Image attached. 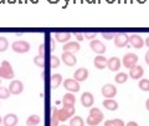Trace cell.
Instances as JSON below:
<instances>
[{
  "mask_svg": "<svg viewBox=\"0 0 149 126\" xmlns=\"http://www.w3.org/2000/svg\"><path fill=\"white\" fill-rule=\"evenodd\" d=\"M103 118H104V115L98 107H92L90 110V115L87 118V124L90 126H97L103 120Z\"/></svg>",
  "mask_w": 149,
  "mask_h": 126,
  "instance_id": "1",
  "label": "cell"
},
{
  "mask_svg": "<svg viewBox=\"0 0 149 126\" xmlns=\"http://www.w3.org/2000/svg\"><path fill=\"white\" fill-rule=\"evenodd\" d=\"M14 76H15V73H14V70H13L11 64L9 63L8 60H4L1 65H0V77L10 80Z\"/></svg>",
  "mask_w": 149,
  "mask_h": 126,
  "instance_id": "2",
  "label": "cell"
},
{
  "mask_svg": "<svg viewBox=\"0 0 149 126\" xmlns=\"http://www.w3.org/2000/svg\"><path fill=\"white\" fill-rule=\"evenodd\" d=\"M30 44L27 43V41L25 40H16L14 41V43L11 44V49L15 51V53H19V54H25L27 53V51L30 50Z\"/></svg>",
  "mask_w": 149,
  "mask_h": 126,
  "instance_id": "3",
  "label": "cell"
},
{
  "mask_svg": "<svg viewBox=\"0 0 149 126\" xmlns=\"http://www.w3.org/2000/svg\"><path fill=\"white\" fill-rule=\"evenodd\" d=\"M74 114V106H63L62 109L57 110L58 121H66L70 118H72Z\"/></svg>",
  "mask_w": 149,
  "mask_h": 126,
  "instance_id": "4",
  "label": "cell"
},
{
  "mask_svg": "<svg viewBox=\"0 0 149 126\" xmlns=\"http://www.w3.org/2000/svg\"><path fill=\"white\" fill-rule=\"evenodd\" d=\"M123 65L127 69H132L133 66H136L137 63H138V56H137V54H134V53H127L123 56Z\"/></svg>",
  "mask_w": 149,
  "mask_h": 126,
  "instance_id": "5",
  "label": "cell"
},
{
  "mask_svg": "<svg viewBox=\"0 0 149 126\" xmlns=\"http://www.w3.org/2000/svg\"><path fill=\"white\" fill-rule=\"evenodd\" d=\"M113 39H114V45L117 48H124L129 43V35L125 34V32H117Z\"/></svg>",
  "mask_w": 149,
  "mask_h": 126,
  "instance_id": "6",
  "label": "cell"
},
{
  "mask_svg": "<svg viewBox=\"0 0 149 126\" xmlns=\"http://www.w3.org/2000/svg\"><path fill=\"white\" fill-rule=\"evenodd\" d=\"M8 89H9V91H10V94L19 95L24 91V84H22L20 80H13Z\"/></svg>",
  "mask_w": 149,
  "mask_h": 126,
  "instance_id": "7",
  "label": "cell"
},
{
  "mask_svg": "<svg viewBox=\"0 0 149 126\" xmlns=\"http://www.w3.org/2000/svg\"><path fill=\"white\" fill-rule=\"evenodd\" d=\"M63 87L70 92H77L80 91V82L76 81L74 79H66L63 81Z\"/></svg>",
  "mask_w": 149,
  "mask_h": 126,
  "instance_id": "8",
  "label": "cell"
},
{
  "mask_svg": "<svg viewBox=\"0 0 149 126\" xmlns=\"http://www.w3.org/2000/svg\"><path fill=\"white\" fill-rule=\"evenodd\" d=\"M102 95L107 99H112V97H114L117 95V87L114 85H112V84H106L102 87Z\"/></svg>",
  "mask_w": 149,
  "mask_h": 126,
  "instance_id": "9",
  "label": "cell"
},
{
  "mask_svg": "<svg viewBox=\"0 0 149 126\" xmlns=\"http://www.w3.org/2000/svg\"><path fill=\"white\" fill-rule=\"evenodd\" d=\"M129 43L134 49H142L144 45V40L139 34H132L129 35Z\"/></svg>",
  "mask_w": 149,
  "mask_h": 126,
  "instance_id": "10",
  "label": "cell"
},
{
  "mask_svg": "<svg viewBox=\"0 0 149 126\" xmlns=\"http://www.w3.org/2000/svg\"><path fill=\"white\" fill-rule=\"evenodd\" d=\"M90 48L95 51V53L98 54V55H103L106 53V46L100 40H92L91 44H90Z\"/></svg>",
  "mask_w": 149,
  "mask_h": 126,
  "instance_id": "11",
  "label": "cell"
},
{
  "mask_svg": "<svg viewBox=\"0 0 149 126\" xmlns=\"http://www.w3.org/2000/svg\"><path fill=\"white\" fill-rule=\"evenodd\" d=\"M62 49H63L65 53L74 54V53H77V51H80L81 45L78 44L77 41H67V43H65V45H63Z\"/></svg>",
  "mask_w": 149,
  "mask_h": 126,
  "instance_id": "12",
  "label": "cell"
},
{
  "mask_svg": "<svg viewBox=\"0 0 149 126\" xmlns=\"http://www.w3.org/2000/svg\"><path fill=\"white\" fill-rule=\"evenodd\" d=\"M93 102H95V97H93V95L91 94V92H83L82 96H81V104L83 107H91L93 105Z\"/></svg>",
  "mask_w": 149,
  "mask_h": 126,
  "instance_id": "13",
  "label": "cell"
},
{
  "mask_svg": "<svg viewBox=\"0 0 149 126\" xmlns=\"http://www.w3.org/2000/svg\"><path fill=\"white\" fill-rule=\"evenodd\" d=\"M143 74H144V69L141 65H136V66H133L132 69H129V76L134 79V80L141 79L143 76Z\"/></svg>",
  "mask_w": 149,
  "mask_h": 126,
  "instance_id": "14",
  "label": "cell"
},
{
  "mask_svg": "<svg viewBox=\"0 0 149 126\" xmlns=\"http://www.w3.org/2000/svg\"><path fill=\"white\" fill-rule=\"evenodd\" d=\"M73 77H74V80L78 81V82L85 81L86 79L88 77V70H87L86 68H80V69H77L76 71H74V74H73Z\"/></svg>",
  "mask_w": 149,
  "mask_h": 126,
  "instance_id": "15",
  "label": "cell"
},
{
  "mask_svg": "<svg viewBox=\"0 0 149 126\" xmlns=\"http://www.w3.org/2000/svg\"><path fill=\"white\" fill-rule=\"evenodd\" d=\"M61 59H62L63 64H66L67 66H74L77 63V59L74 56V54H71V53H65L63 51Z\"/></svg>",
  "mask_w": 149,
  "mask_h": 126,
  "instance_id": "16",
  "label": "cell"
},
{
  "mask_svg": "<svg viewBox=\"0 0 149 126\" xmlns=\"http://www.w3.org/2000/svg\"><path fill=\"white\" fill-rule=\"evenodd\" d=\"M120 60L117 56H113V58H109V60H107V68H108L111 71H118L119 68H120Z\"/></svg>",
  "mask_w": 149,
  "mask_h": 126,
  "instance_id": "17",
  "label": "cell"
},
{
  "mask_svg": "<svg viewBox=\"0 0 149 126\" xmlns=\"http://www.w3.org/2000/svg\"><path fill=\"white\" fill-rule=\"evenodd\" d=\"M54 36L58 43H67V41H70V38L72 36V34L70 31H57L54 34Z\"/></svg>",
  "mask_w": 149,
  "mask_h": 126,
  "instance_id": "18",
  "label": "cell"
},
{
  "mask_svg": "<svg viewBox=\"0 0 149 126\" xmlns=\"http://www.w3.org/2000/svg\"><path fill=\"white\" fill-rule=\"evenodd\" d=\"M17 121H19V119L15 114H8L4 116L3 124H4V126H16Z\"/></svg>",
  "mask_w": 149,
  "mask_h": 126,
  "instance_id": "19",
  "label": "cell"
},
{
  "mask_svg": "<svg viewBox=\"0 0 149 126\" xmlns=\"http://www.w3.org/2000/svg\"><path fill=\"white\" fill-rule=\"evenodd\" d=\"M107 59L106 56H103V55H97V56L95 58V60H93V64H95V66L98 69V70H102L107 68Z\"/></svg>",
  "mask_w": 149,
  "mask_h": 126,
  "instance_id": "20",
  "label": "cell"
},
{
  "mask_svg": "<svg viewBox=\"0 0 149 126\" xmlns=\"http://www.w3.org/2000/svg\"><path fill=\"white\" fill-rule=\"evenodd\" d=\"M74 102H76V97L72 92H67L62 97V104L63 106H74Z\"/></svg>",
  "mask_w": 149,
  "mask_h": 126,
  "instance_id": "21",
  "label": "cell"
},
{
  "mask_svg": "<svg viewBox=\"0 0 149 126\" xmlns=\"http://www.w3.org/2000/svg\"><path fill=\"white\" fill-rule=\"evenodd\" d=\"M103 106L109 111H116L118 109V102L113 99H106L103 101Z\"/></svg>",
  "mask_w": 149,
  "mask_h": 126,
  "instance_id": "22",
  "label": "cell"
},
{
  "mask_svg": "<svg viewBox=\"0 0 149 126\" xmlns=\"http://www.w3.org/2000/svg\"><path fill=\"white\" fill-rule=\"evenodd\" d=\"M62 82V75L61 74H54L52 76H51V86L52 89H56L61 85Z\"/></svg>",
  "mask_w": 149,
  "mask_h": 126,
  "instance_id": "23",
  "label": "cell"
},
{
  "mask_svg": "<svg viewBox=\"0 0 149 126\" xmlns=\"http://www.w3.org/2000/svg\"><path fill=\"white\" fill-rule=\"evenodd\" d=\"M40 116L39 115H30L29 118L26 119V125L27 126H36L40 124Z\"/></svg>",
  "mask_w": 149,
  "mask_h": 126,
  "instance_id": "24",
  "label": "cell"
},
{
  "mask_svg": "<svg viewBox=\"0 0 149 126\" xmlns=\"http://www.w3.org/2000/svg\"><path fill=\"white\" fill-rule=\"evenodd\" d=\"M70 126H85V121L82 120L81 116H74L70 120Z\"/></svg>",
  "mask_w": 149,
  "mask_h": 126,
  "instance_id": "25",
  "label": "cell"
},
{
  "mask_svg": "<svg viewBox=\"0 0 149 126\" xmlns=\"http://www.w3.org/2000/svg\"><path fill=\"white\" fill-rule=\"evenodd\" d=\"M114 80L117 84H124L125 81L128 80V74H125V73H118L117 75L114 76Z\"/></svg>",
  "mask_w": 149,
  "mask_h": 126,
  "instance_id": "26",
  "label": "cell"
},
{
  "mask_svg": "<svg viewBox=\"0 0 149 126\" xmlns=\"http://www.w3.org/2000/svg\"><path fill=\"white\" fill-rule=\"evenodd\" d=\"M125 124L123 122V120L120 119H113V120H107L104 122V126H124Z\"/></svg>",
  "mask_w": 149,
  "mask_h": 126,
  "instance_id": "27",
  "label": "cell"
},
{
  "mask_svg": "<svg viewBox=\"0 0 149 126\" xmlns=\"http://www.w3.org/2000/svg\"><path fill=\"white\" fill-rule=\"evenodd\" d=\"M138 87L141 89L142 91H149V80L148 79H142L138 84Z\"/></svg>",
  "mask_w": 149,
  "mask_h": 126,
  "instance_id": "28",
  "label": "cell"
},
{
  "mask_svg": "<svg viewBox=\"0 0 149 126\" xmlns=\"http://www.w3.org/2000/svg\"><path fill=\"white\" fill-rule=\"evenodd\" d=\"M9 48V41L4 36H0V53H4L6 49Z\"/></svg>",
  "mask_w": 149,
  "mask_h": 126,
  "instance_id": "29",
  "label": "cell"
},
{
  "mask_svg": "<svg viewBox=\"0 0 149 126\" xmlns=\"http://www.w3.org/2000/svg\"><path fill=\"white\" fill-rule=\"evenodd\" d=\"M57 110L56 107H52V120H51V126H57L58 125V118H57Z\"/></svg>",
  "mask_w": 149,
  "mask_h": 126,
  "instance_id": "30",
  "label": "cell"
},
{
  "mask_svg": "<svg viewBox=\"0 0 149 126\" xmlns=\"http://www.w3.org/2000/svg\"><path fill=\"white\" fill-rule=\"evenodd\" d=\"M34 63H35L36 66H39V68H45V58L40 56V55H37V56L34 58Z\"/></svg>",
  "mask_w": 149,
  "mask_h": 126,
  "instance_id": "31",
  "label": "cell"
},
{
  "mask_svg": "<svg viewBox=\"0 0 149 126\" xmlns=\"http://www.w3.org/2000/svg\"><path fill=\"white\" fill-rule=\"evenodd\" d=\"M9 96H10V91H9V89L0 85V99H8Z\"/></svg>",
  "mask_w": 149,
  "mask_h": 126,
  "instance_id": "32",
  "label": "cell"
},
{
  "mask_svg": "<svg viewBox=\"0 0 149 126\" xmlns=\"http://www.w3.org/2000/svg\"><path fill=\"white\" fill-rule=\"evenodd\" d=\"M60 64H61V61H60V58L57 56H51V68L52 69H56V68H58L60 66Z\"/></svg>",
  "mask_w": 149,
  "mask_h": 126,
  "instance_id": "33",
  "label": "cell"
},
{
  "mask_svg": "<svg viewBox=\"0 0 149 126\" xmlns=\"http://www.w3.org/2000/svg\"><path fill=\"white\" fill-rule=\"evenodd\" d=\"M114 35H116V32H107V31H103L102 32V36H103L104 39H107V40H111V39H113L114 38Z\"/></svg>",
  "mask_w": 149,
  "mask_h": 126,
  "instance_id": "34",
  "label": "cell"
},
{
  "mask_svg": "<svg viewBox=\"0 0 149 126\" xmlns=\"http://www.w3.org/2000/svg\"><path fill=\"white\" fill-rule=\"evenodd\" d=\"M97 36V32H85L83 34V38H86V39H93V38H96Z\"/></svg>",
  "mask_w": 149,
  "mask_h": 126,
  "instance_id": "35",
  "label": "cell"
},
{
  "mask_svg": "<svg viewBox=\"0 0 149 126\" xmlns=\"http://www.w3.org/2000/svg\"><path fill=\"white\" fill-rule=\"evenodd\" d=\"M39 55L40 56H45V44H40L39 46Z\"/></svg>",
  "mask_w": 149,
  "mask_h": 126,
  "instance_id": "36",
  "label": "cell"
},
{
  "mask_svg": "<svg viewBox=\"0 0 149 126\" xmlns=\"http://www.w3.org/2000/svg\"><path fill=\"white\" fill-rule=\"evenodd\" d=\"M73 35L76 36V39H77V40H80V41H82L83 39H85V38H83V34H81V32H74Z\"/></svg>",
  "mask_w": 149,
  "mask_h": 126,
  "instance_id": "37",
  "label": "cell"
},
{
  "mask_svg": "<svg viewBox=\"0 0 149 126\" xmlns=\"http://www.w3.org/2000/svg\"><path fill=\"white\" fill-rule=\"evenodd\" d=\"M124 126H139V125L136 122V121H129V122H127Z\"/></svg>",
  "mask_w": 149,
  "mask_h": 126,
  "instance_id": "38",
  "label": "cell"
},
{
  "mask_svg": "<svg viewBox=\"0 0 149 126\" xmlns=\"http://www.w3.org/2000/svg\"><path fill=\"white\" fill-rule=\"evenodd\" d=\"M146 63L149 65V50H148L147 53H146Z\"/></svg>",
  "mask_w": 149,
  "mask_h": 126,
  "instance_id": "39",
  "label": "cell"
},
{
  "mask_svg": "<svg viewBox=\"0 0 149 126\" xmlns=\"http://www.w3.org/2000/svg\"><path fill=\"white\" fill-rule=\"evenodd\" d=\"M146 107H147V110L149 111V99H148V100L146 101Z\"/></svg>",
  "mask_w": 149,
  "mask_h": 126,
  "instance_id": "40",
  "label": "cell"
},
{
  "mask_svg": "<svg viewBox=\"0 0 149 126\" xmlns=\"http://www.w3.org/2000/svg\"><path fill=\"white\" fill-rule=\"evenodd\" d=\"M55 50V43L52 41V43H51V51H54Z\"/></svg>",
  "mask_w": 149,
  "mask_h": 126,
  "instance_id": "41",
  "label": "cell"
},
{
  "mask_svg": "<svg viewBox=\"0 0 149 126\" xmlns=\"http://www.w3.org/2000/svg\"><path fill=\"white\" fill-rule=\"evenodd\" d=\"M144 43H146V45H147L148 48H149V36H148V38L146 39V41H144Z\"/></svg>",
  "mask_w": 149,
  "mask_h": 126,
  "instance_id": "42",
  "label": "cell"
},
{
  "mask_svg": "<svg viewBox=\"0 0 149 126\" xmlns=\"http://www.w3.org/2000/svg\"><path fill=\"white\" fill-rule=\"evenodd\" d=\"M3 122V119H1V116H0V124H1Z\"/></svg>",
  "mask_w": 149,
  "mask_h": 126,
  "instance_id": "43",
  "label": "cell"
},
{
  "mask_svg": "<svg viewBox=\"0 0 149 126\" xmlns=\"http://www.w3.org/2000/svg\"><path fill=\"white\" fill-rule=\"evenodd\" d=\"M63 126H67V125H63Z\"/></svg>",
  "mask_w": 149,
  "mask_h": 126,
  "instance_id": "44",
  "label": "cell"
},
{
  "mask_svg": "<svg viewBox=\"0 0 149 126\" xmlns=\"http://www.w3.org/2000/svg\"><path fill=\"white\" fill-rule=\"evenodd\" d=\"M0 84H1V82H0Z\"/></svg>",
  "mask_w": 149,
  "mask_h": 126,
  "instance_id": "45",
  "label": "cell"
}]
</instances>
